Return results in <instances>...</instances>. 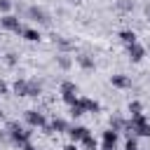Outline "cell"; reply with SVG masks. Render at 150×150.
Returning a JSON list of instances; mask_svg holds the SVG:
<instances>
[{"label":"cell","mask_w":150,"mask_h":150,"mask_svg":"<svg viewBox=\"0 0 150 150\" xmlns=\"http://www.w3.org/2000/svg\"><path fill=\"white\" fill-rule=\"evenodd\" d=\"M54 42H56V45H59L63 52H68V49H73V47H75L70 40H66V38H59V35H54Z\"/></svg>","instance_id":"obj_19"},{"label":"cell","mask_w":150,"mask_h":150,"mask_svg":"<svg viewBox=\"0 0 150 150\" xmlns=\"http://www.w3.org/2000/svg\"><path fill=\"white\" fill-rule=\"evenodd\" d=\"M49 127H52V131H56V134H63V131H68V129H70V127H68V122H66L63 117H54Z\"/></svg>","instance_id":"obj_12"},{"label":"cell","mask_w":150,"mask_h":150,"mask_svg":"<svg viewBox=\"0 0 150 150\" xmlns=\"http://www.w3.org/2000/svg\"><path fill=\"white\" fill-rule=\"evenodd\" d=\"M145 16L150 19V5H145Z\"/></svg>","instance_id":"obj_32"},{"label":"cell","mask_w":150,"mask_h":150,"mask_svg":"<svg viewBox=\"0 0 150 150\" xmlns=\"http://www.w3.org/2000/svg\"><path fill=\"white\" fill-rule=\"evenodd\" d=\"M16 61H19V56H16L14 52H9V54H5V63H7V66H16Z\"/></svg>","instance_id":"obj_24"},{"label":"cell","mask_w":150,"mask_h":150,"mask_svg":"<svg viewBox=\"0 0 150 150\" xmlns=\"http://www.w3.org/2000/svg\"><path fill=\"white\" fill-rule=\"evenodd\" d=\"M0 28H5V30H9V33H19L21 35V21H19V16H14V14H2L0 16Z\"/></svg>","instance_id":"obj_3"},{"label":"cell","mask_w":150,"mask_h":150,"mask_svg":"<svg viewBox=\"0 0 150 150\" xmlns=\"http://www.w3.org/2000/svg\"><path fill=\"white\" fill-rule=\"evenodd\" d=\"M117 134H120V131H115V129L103 131V150H115V145H117Z\"/></svg>","instance_id":"obj_7"},{"label":"cell","mask_w":150,"mask_h":150,"mask_svg":"<svg viewBox=\"0 0 150 150\" xmlns=\"http://www.w3.org/2000/svg\"><path fill=\"white\" fill-rule=\"evenodd\" d=\"M127 131L131 134H136V136H150V122L145 120V115L141 112V115H134L129 122H127Z\"/></svg>","instance_id":"obj_2"},{"label":"cell","mask_w":150,"mask_h":150,"mask_svg":"<svg viewBox=\"0 0 150 150\" xmlns=\"http://www.w3.org/2000/svg\"><path fill=\"white\" fill-rule=\"evenodd\" d=\"M2 117H5V112H2V110H0V120H2Z\"/></svg>","instance_id":"obj_33"},{"label":"cell","mask_w":150,"mask_h":150,"mask_svg":"<svg viewBox=\"0 0 150 150\" xmlns=\"http://www.w3.org/2000/svg\"><path fill=\"white\" fill-rule=\"evenodd\" d=\"M117 9L129 12V9H134V2H131V0H120V2H117Z\"/></svg>","instance_id":"obj_23"},{"label":"cell","mask_w":150,"mask_h":150,"mask_svg":"<svg viewBox=\"0 0 150 150\" xmlns=\"http://www.w3.org/2000/svg\"><path fill=\"white\" fill-rule=\"evenodd\" d=\"M80 103H82V108H84L87 112H98V110H101L98 101H94V98H89V96H82V98H80Z\"/></svg>","instance_id":"obj_11"},{"label":"cell","mask_w":150,"mask_h":150,"mask_svg":"<svg viewBox=\"0 0 150 150\" xmlns=\"http://www.w3.org/2000/svg\"><path fill=\"white\" fill-rule=\"evenodd\" d=\"M2 94H7V84L0 80V96H2Z\"/></svg>","instance_id":"obj_29"},{"label":"cell","mask_w":150,"mask_h":150,"mask_svg":"<svg viewBox=\"0 0 150 150\" xmlns=\"http://www.w3.org/2000/svg\"><path fill=\"white\" fill-rule=\"evenodd\" d=\"M21 150H38V148H33L30 143H26V145H21Z\"/></svg>","instance_id":"obj_31"},{"label":"cell","mask_w":150,"mask_h":150,"mask_svg":"<svg viewBox=\"0 0 150 150\" xmlns=\"http://www.w3.org/2000/svg\"><path fill=\"white\" fill-rule=\"evenodd\" d=\"M124 150H138V141H136V136H129V138H127Z\"/></svg>","instance_id":"obj_22"},{"label":"cell","mask_w":150,"mask_h":150,"mask_svg":"<svg viewBox=\"0 0 150 150\" xmlns=\"http://www.w3.org/2000/svg\"><path fill=\"white\" fill-rule=\"evenodd\" d=\"M56 63H59V68H63V70H68V68L73 66V61H70L68 54H59V56H56Z\"/></svg>","instance_id":"obj_18"},{"label":"cell","mask_w":150,"mask_h":150,"mask_svg":"<svg viewBox=\"0 0 150 150\" xmlns=\"http://www.w3.org/2000/svg\"><path fill=\"white\" fill-rule=\"evenodd\" d=\"M7 131H9V141L14 145H26L30 141V136H33V131L30 129H23L19 122H9L7 124Z\"/></svg>","instance_id":"obj_1"},{"label":"cell","mask_w":150,"mask_h":150,"mask_svg":"<svg viewBox=\"0 0 150 150\" xmlns=\"http://www.w3.org/2000/svg\"><path fill=\"white\" fill-rule=\"evenodd\" d=\"M21 35H23V40H28V42H38V40L42 38L35 28H23V30H21Z\"/></svg>","instance_id":"obj_14"},{"label":"cell","mask_w":150,"mask_h":150,"mask_svg":"<svg viewBox=\"0 0 150 150\" xmlns=\"http://www.w3.org/2000/svg\"><path fill=\"white\" fill-rule=\"evenodd\" d=\"M84 112H87V110L82 108V103H80V98H77V103H73V105H70V117H82Z\"/></svg>","instance_id":"obj_20"},{"label":"cell","mask_w":150,"mask_h":150,"mask_svg":"<svg viewBox=\"0 0 150 150\" xmlns=\"http://www.w3.org/2000/svg\"><path fill=\"white\" fill-rule=\"evenodd\" d=\"M110 82H112V87H117V89H127V87H131V80H129L127 75H122V73L112 75V77H110Z\"/></svg>","instance_id":"obj_9"},{"label":"cell","mask_w":150,"mask_h":150,"mask_svg":"<svg viewBox=\"0 0 150 150\" xmlns=\"http://www.w3.org/2000/svg\"><path fill=\"white\" fill-rule=\"evenodd\" d=\"M61 94H77V87L73 82H61Z\"/></svg>","instance_id":"obj_21"},{"label":"cell","mask_w":150,"mask_h":150,"mask_svg":"<svg viewBox=\"0 0 150 150\" xmlns=\"http://www.w3.org/2000/svg\"><path fill=\"white\" fill-rule=\"evenodd\" d=\"M42 94V82H38V80H28V96H40Z\"/></svg>","instance_id":"obj_13"},{"label":"cell","mask_w":150,"mask_h":150,"mask_svg":"<svg viewBox=\"0 0 150 150\" xmlns=\"http://www.w3.org/2000/svg\"><path fill=\"white\" fill-rule=\"evenodd\" d=\"M77 63H80L84 70H94V59H91L89 54H80V56H77Z\"/></svg>","instance_id":"obj_15"},{"label":"cell","mask_w":150,"mask_h":150,"mask_svg":"<svg viewBox=\"0 0 150 150\" xmlns=\"http://www.w3.org/2000/svg\"><path fill=\"white\" fill-rule=\"evenodd\" d=\"M66 134L70 136V141H73V143H77V141H82V138H84V136L89 134V129H87V127H80V124H77V127H70V129H68Z\"/></svg>","instance_id":"obj_8"},{"label":"cell","mask_w":150,"mask_h":150,"mask_svg":"<svg viewBox=\"0 0 150 150\" xmlns=\"http://www.w3.org/2000/svg\"><path fill=\"white\" fill-rule=\"evenodd\" d=\"M9 9H12V2H9V0H0V12L9 14Z\"/></svg>","instance_id":"obj_27"},{"label":"cell","mask_w":150,"mask_h":150,"mask_svg":"<svg viewBox=\"0 0 150 150\" xmlns=\"http://www.w3.org/2000/svg\"><path fill=\"white\" fill-rule=\"evenodd\" d=\"M12 89H14V94H16V96H28V80L19 77V80L12 84Z\"/></svg>","instance_id":"obj_10"},{"label":"cell","mask_w":150,"mask_h":150,"mask_svg":"<svg viewBox=\"0 0 150 150\" xmlns=\"http://www.w3.org/2000/svg\"><path fill=\"white\" fill-rule=\"evenodd\" d=\"M120 40H122L124 45H134V42H136V33H134V30H120Z\"/></svg>","instance_id":"obj_17"},{"label":"cell","mask_w":150,"mask_h":150,"mask_svg":"<svg viewBox=\"0 0 150 150\" xmlns=\"http://www.w3.org/2000/svg\"><path fill=\"white\" fill-rule=\"evenodd\" d=\"M26 122H28V127H33V129H35V127L42 129V127L47 124V120H45V115H42L40 110H26Z\"/></svg>","instance_id":"obj_5"},{"label":"cell","mask_w":150,"mask_h":150,"mask_svg":"<svg viewBox=\"0 0 150 150\" xmlns=\"http://www.w3.org/2000/svg\"><path fill=\"white\" fill-rule=\"evenodd\" d=\"M63 150H77V143H68V145H66Z\"/></svg>","instance_id":"obj_30"},{"label":"cell","mask_w":150,"mask_h":150,"mask_svg":"<svg viewBox=\"0 0 150 150\" xmlns=\"http://www.w3.org/2000/svg\"><path fill=\"white\" fill-rule=\"evenodd\" d=\"M129 112H131V117H134V115H141V103H138V101H131V103H129Z\"/></svg>","instance_id":"obj_25"},{"label":"cell","mask_w":150,"mask_h":150,"mask_svg":"<svg viewBox=\"0 0 150 150\" xmlns=\"http://www.w3.org/2000/svg\"><path fill=\"white\" fill-rule=\"evenodd\" d=\"M26 14H28V19L30 21H35V23H42V26H49V14L42 9V7H28L26 9Z\"/></svg>","instance_id":"obj_4"},{"label":"cell","mask_w":150,"mask_h":150,"mask_svg":"<svg viewBox=\"0 0 150 150\" xmlns=\"http://www.w3.org/2000/svg\"><path fill=\"white\" fill-rule=\"evenodd\" d=\"M127 56H129L134 63H138V61L145 56V47H143V45H138V42H134V45H127Z\"/></svg>","instance_id":"obj_6"},{"label":"cell","mask_w":150,"mask_h":150,"mask_svg":"<svg viewBox=\"0 0 150 150\" xmlns=\"http://www.w3.org/2000/svg\"><path fill=\"white\" fill-rule=\"evenodd\" d=\"M63 96V101L68 103V105H73V103H77V94H61Z\"/></svg>","instance_id":"obj_26"},{"label":"cell","mask_w":150,"mask_h":150,"mask_svg":"<svg viewBox=\"0 0 150 150\" xmlns=\"http://www.w3.org/2000/svg\"><path fill=\"white\" fill-rule=\"evenodd\" d=\"M110 129H115V131H122V129H127V122H124L120 115H112V117H110Z\"/></svg>","instance_id":"obj_16"},{"label":"cell","mask_w":150,"mask_h":150,"mask_svg":"<svg viewBox=\"0 0 150 150\" xmlns=\"http://www.w3.org/2000/svg\"><path fill=\"white\" fill-rule=\"evenodd\" d=\"M9 141V131H0V143H7Z\"/></svg>","instance_id":"obj_28"}]
</instances>
